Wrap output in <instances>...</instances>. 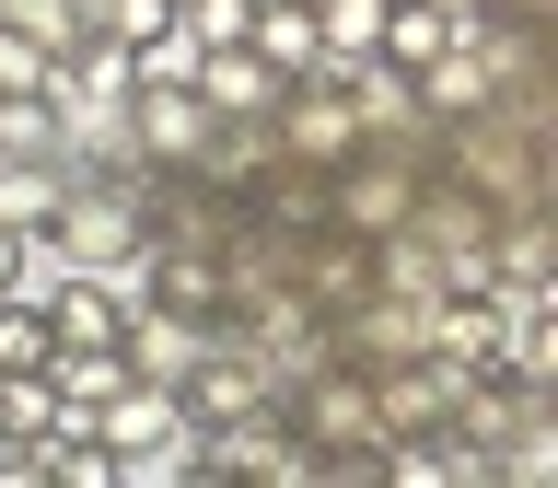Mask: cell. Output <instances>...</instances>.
I'll use <instances>...</instances> for the list:
<instances>
[{"label": "cell", "mask_w": 558, "mask_h": 488, "mask_svg": "<svg viewBox=\"0 0 558 488\" xmlns=\"http://www.w3.org/2000/svg\"><path fill=\"white\" fill-rule=\"evenodd\" d=\"M47 349H59L47 303H24V291H0V373H47Z\"/></svg>", "instance_id": "8992f818"}, {"label": "cell", "mask_w": 558, "mask_h": 488, "mask_svg": "<svg viewBox=\"0 0 558 488\" xmlns=\"http://www.w3.org/2000/svg\"><path fill=\"white\" fill-rule=\"evenodd\" d=\"M198 105H209V117H268L279 70L256 59V47H198Z\"/></svg>", "instance_id": "3957f363"}, {"label": "cell", "mask_w": 558, "mask_h": 488, "mask_svg": "<svg viewBox=\"0 0 558 488\" xmlns=\"http://www.w3.org/2000/svg\"><path fill=\"white\" fill-rule=\"evenodd\" d=\"M244 47L279 70V82H303L314 59H326V12L314 0H256V24H244Z\"/></svg>", "instance_id": "7a4b0ae2"}, {"label": "cell", "mask_w": 558, "mask_h": 488, "mask_svg": "<svg viewBox=\"0 0 558 488\" xmlns=\"http://www.w3.org/2000/svg\"><path fill=\"white\" fill-rule=\"evenodd\" d=\"M47 326H59V349H117V326H129V291L105 268H70L59 291H47Z\"/></svg>", "instance_id": "6da1fadb"}, {"label": "cell", "mask_w": 558, "mask_h": 488, "mask_svg": "<svg viewBox=\"0 0 558 488\" xmlns=\"http://www.w3.org/2000/svg\"><path fill=\"white\" fill-rule=\"evenodd\" d=\"M0 151H59V94H0Z\"/></svg>", "instance_id": "52a82bcc"}, {"label": "cell", "mask_w": 558, "mask_h": 488, "mask_svg": "<svg viewBox=\"0 0 558 488\" xmlns=\"http://www.w3.org/2000/svg\"><path fill=\"white\" fill-rule=\"evenodd\" d=\"M442 47H453V12H442V0H384V12H373V59L430 70Z\"/></svg>", "instance_id": "277c9868"}, {"label": "cell", "mask_w": 558, "mask_h": 488, "mask_svg": "<svg viewBox=\"0 0 558 488\" xmlns=\"http://www.w3.org/2000/svg\"><path fill=\"white\" fill-rule=\"evenodd\" d=\"M24 268H35V233H12V221H0V291H24Z\"/></svg>", "instance_id": "30bf717a"}, {"label": "cell", "mask_w": 558, "mask_h": 488, "mask_svg": "<svg viewBox=\"0 0 558 488\" xmlns=\"http://www.w3.org/2000/svg\"><path fill=\"white\" fill-rule=\"evenodd\" d=\"M117 383H129V349H47V395H59V407L94 418Z\"/></svg>", "instance_id": "5b68a950"}, {"label": "cell", "mask_w": 558, "mask_h": 488, "mask_svg": "<svg viewBox=\"0 0 558 488\" xmlns=\"http://www.w3.org/2000/svg\"><path fill=\"white\" fill-rule=\"evenodd\" d=\"M174 24H186V47H244L256 0H174Z\"/></svg>", "instance_id": "ba28073f"}, {"label": "cell", "mask_w": 558, "mask_h": 488, "mask_svg": "<svg viewBox=\"0 0 558 488\" xmlns=\"http://www.w3.org/2000/svg\"><path fill=\"white\" fill-rule=\"evenodd\" d=\"M47 418H59L47 373H0V430H47Z\"/></svg>", "instance_id": "9c48e42d"}]
</instances>
